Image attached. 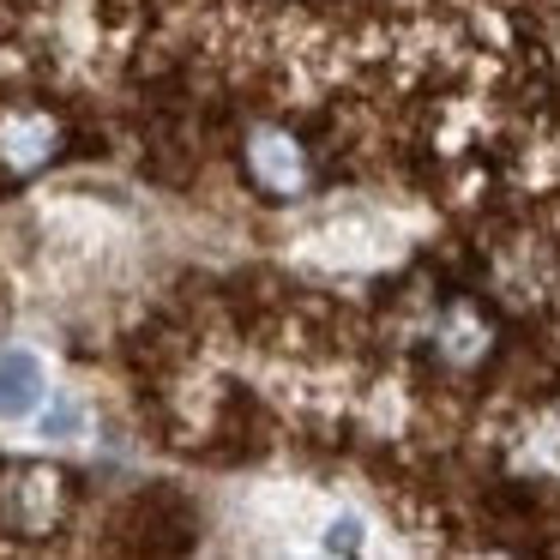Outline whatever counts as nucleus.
<instances>
[{
    "mask_svg": "<svg viewBox=\"0 0 560 560\" xmlns=\"http://www.w3.org/2000/svg\"><path fill=\"white\" fill-rule=\"evenodd\" d=\"M61 494H67L61 470H43V464H7V482H0V530L43 536L55 518H61Z\"/></svg>",
    "mask_w": 560,
    "mask_h": 560,
    "instance_id": "nucleus-1",
    "label": "nucleus"
},
{
    "mask_svg": "<svg viewBox=\"0 0 560 560\" xmlns=\"http://www.w3.org/2000/svg\"><path fill=\"white\" fill-rule=\"evenodd\" d=\"M247 170H254V182L266 187L271 199H290L295 187L307 182V163H302V145L283 133H259L254 151H247Z\"/></svg>",
    "mask_w": 560,
    "mask_h": 560,
    "instance_id": "nucleus-2",
    "label": "nucleus"
},
{
    "mask_svg": "<svg viewBox=\"0 0 560 560\" xmlns=\"http://www.w3.org/2000/svg\"><path fill=\"white\" fill-rule=\"evenodd\" d=\"M43 392H49V380H43L37 355L31 350H0V422L31 416L43 404Z\"/></svg>",
    "mask_w": 560,
    "mask_h": 560,
    "instance_id": "nucleus-3",
    "label": "nucleus"
},
{
    "mask_svg": "<svg viewBox=\"0 0 560 560\" xmlns=\"http://www.w3.org/2000/svg\"><path fill=\"white\" fill-rule=\"evenodd\" d=\"M79 428V404L73 398H55V410L43 416V434H55V440H67Z\"/></svg>",
    "mask_w": 560,
    "mask_h": 560,
    "instance_id": "nucleus-4",
    "label": "nucleus"
},
{
    "mask_svg": "<svg viewBox=\"0 0 560 560\" xmlns=\"http://www.w3.org/2000/svg\"><path fill=\"white\" fill-rule=\"evenodd\" d=\"M355 530H362V524H355V518H343V524H331V536H326V548H355V542H362V536H355Z\"/></svg>",
    "mask_w": 560,
    "mask_h": 560,
    "instance_id": "nucleus-5",
    "label": "nucleus"
}]
</instances>
